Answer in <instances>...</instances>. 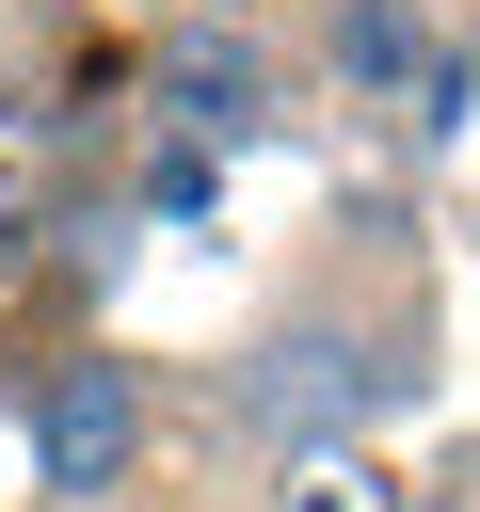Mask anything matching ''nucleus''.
<instances>
[{
  "label": "nucleus",
  "mask_w": 480,
  "mask_h": 512,
  "mask_svg": "<svg viewBox=\"0 0 480 512\" xmlns=\"http://www.w3.org/2000/svg\"><path fill=\"white\" fill-rule=\"evenodd\" d=\"M272 512H416V480L384 464V448H288V480H272Z\"/></svg>",
  "instance_id": "3"
},
{
  "label": "nucleus",
  "mask_w": 480,
  "mask_h": 512,
  "mask_svg": "<svg viewBox=\"0 0 480 512\" xmlns=\"http://www.w3.org/2000/svg\"><path fill=\"white\" fill-rule=\"evenodd\" d=\"M272 48L256 32H208V16H176V48H160V112L192 128V144H240V128H272Z\"/></svg>",
  "instance_id": "2"
},
{
  "label": "nucleus",
  "mask_w": 480,
  "mask_h": 512,
  "mask_svg": "<svg viewBox=\"0 0 480 512\" xmlns=\"http://www.w3.org/2000/svg\"><path fill=\"white\" fill-rule=\"evenodd\" d=\"M176 16H208V32H240V16H272V0H176Z\"/></svg>",
  "instance_id": "4"
},
{
  "label": "nucleus",
  "mask_w": 480,
  "mask_h": 512,
  "mask_svg": "<svg viewBox=\"0 0 480 512\" xmlns=\"http://www.w3.org/2000/svg\"><path fill=\"white\" fill-rule=\"evenodd\" d=\"M32 464H48L64 496H112V480L144 464V368H112V352L48 368V400H32Z\"/></svg>",
  "instance_id": "1"
}]
</instances>
